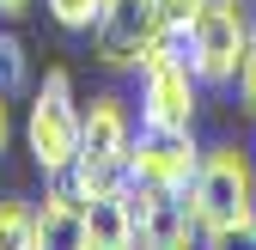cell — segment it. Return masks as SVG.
Masks as SVG:
<instances>
[{
  "label": "cell",
  "instance_id": "cell-8",
  "mask_svg": "<svg viewBox=\"0 0 256 250\" xmlns=\"http://www.w3.org/2000/svg\"><path fill=\"white\" fill-rule=\"evenodd\" d=\"M202 171V140L196 128H140L128 152V177L146 190H189Z\"/></svg>",
  "mask_w": 256,
  "mask_h": 250
},
{
  "label": "cell",
  "instance_id": "cell-13",
  "mask_svg": "<svg viewBox=\"0 0 256 250\" xmlns=\"http://www.w3.org/2000/svg\"><path fill=\"white\" fill-rule=\"evenodd\" d=\"M43 6H49V18H55L61 30H74V37L86 30V37H92V24H98L104 0H43Z\"/></svg>",
  "mask_w": 256,
  "mask_h": 250
},
{
  "label": "cell",
  "instance_id": "cell-12",
  "mask_svg": "<svg viewBox=\"0 0 256 250\" xmlns=\"http://www.w3.org/2000/svg\"><path fill=\"white\" fill-rule=\"evenodd\" d=\"M0 250H37V208L24 196L0 202Z\"/></svg>",
  "mask_w": 256,
  "mask_h": 250
},
{
  "label": "cell",
  "instance_id": "cell-4",
  "mask_svg": "<svg viewBox=\"0 0 256 250\" xmlns=\"http://www.w3.org/2000/svg\"><path fill=\"white\" fill-rule=\"evenodd\" d=\"M140 128H196V116H202V74L189 68V55L177 37H165L140 68Z\"/></svg>",
  "mask_w": 256,
  "mask_h": 250
},
{
  "label": "cell",
  "instance_id": "cell-15",
  "mask_svg": "<svg viewBox=\"0 0 256 250\" xmlns=\"http://www.w3.org/2000/svg\"><path fill=\"white\" fill-rule=\"evenodd\" d=\"M208 6V0H158V12H165V30L171 37H183L189 24H196V12Z\"/></svg>",
  "mask_w": 256,
  "mask_h": 250
},
{
  "label": "cell",
  "instance_id": "cell-17",
  "mask_svg": "<svg viewBox=\"0 0 256 250\" xmlns=\"http://www.w3.org/2000/svg\"><path fill=\"white\" fill-rule=\"evenodd\" d=\"M30 6H37V0H0V18H24Z\"/></svg>",
  "mask_w": 256,
  "mask_h": 250
},
{
  "label": "cell",
  "instance_id": "cell-1",
  "mask_svg": "<svg viewBox=\"0 0 256 250\" xmlns=\"http://www.w3.org/2000/svg\"><path fill=\"white\" fill-rule=\"evenodd\" d=\"M80 134H86V104L74 98V80L68 68H49L43 86L30 92V104H24V152H30V165L49 177H68L80 165Z\"/></svg>",
  "mask_w": 256,
  "mask_h": 250
},
{
  "label": "cell",
  "instance_id": "cell-9",
  "mask_svg": "<svg viewBox=\"0 0 256 250\" xmlns=\"http://www.w3.org/2000/svg\"><path fill=\"white\" fill-rule=\"evenodd\" d=\"M37 250H92L86 238V183L68 177H49V190L37 202Z\"/></svg>",
  "mask_w": 256,
  "mask_h": 250
},
{
  "label": "cell",
  "instance_id": "cell-5",
  "mask_svg": "<svg viewBox=\"0 0 256 250\" xmlns=\"http://www.w3.org/2000/svg\"><path fill=\"white\" fill-rule=\"evenodd\" d=\"M134 134H140V122H134V104H128L122 92H98V98L86 104V134H80V165H74V177L86 183V196L128 177Z\"/></svg>",
  "mask_w": 256,
  "mask_h": 250
},
{
  "label": "cell",
  "instance_id": "cell-3",
  "mask_svg": "<svg viewBox=\"0 0 256 250\" xmlns=\"http://www.w3.org/2000/svg\"><path fill=\"white\" fill-rule=\"evenodd\" d=\"M250 30H256L250 0H208V6L196 12V24L177 37V43H183V55H189V68L202 74V86H208V92L238 86L244 49H250Z\"/></svg>",
  "mask_w": 256,
  "mask_h": 250
},
{
  "label": "cell",
  "instance_id": "cell-7",
  "mask_svg": "<svg viewBox=\"0 0 256 250\" xmlns=\"http://www.w3.org/2000/svg\"><path fill=\"white\" fill-rule=\"evenodd\" d=\"M128 208H134V250H202V214L189 190H146L128 177Z\"/></svg>",
  "mask_w": 256,
  "mask_h": 250
},
{
  "label": "cell",
  "instance_id": "cell-16",
  "mask_svg": "<svg viewBox=\"0 0 256 250\" xmlns=\"http://www.w3.org/2000/svg\"><path fill=\"white\" fill-rule=\"evenodd\" d=\"M6 134H12V110H6V92H0V159H6Z\"/></svg>",
  "mask_w": 256,
  "mask_h": 250
},
{
  "label": "cell",
  "instance_id": "cell-2",
  "mask_svg": "<svg viewBox=\"0 0 256 250\" xmlns=\"http://www.w3.org/2000/svg\"><path fill=\"white\" fill-rule=\"evenodd\" d=\"M189 202L202 214V238L208 232H238L256 226V159L238 140H208L202 146V171L189 183Z\"/></svg>",
  "mask_w": 256,
  "mask_h": 250
},
{
  "label": "cell",
  "instance_id": "cell-10",
  "mask_svg": "<svg viewBox=\"0 0 256 250\" xmlns=\"http://www.w3.org/2000/svg\"><path fill=\"white\" fill-rule=\"evenodd\" d=\"M86 238L92 250H134V208H128V177L86 196Z\"/></svg>",
  "mask_w": 256,
  "mask_h": 250
},
{
  "label": "cell",
  "instance_id": "cell-6",
  "mask_svg": "<svg viewBox=\"0 0 256 250\" xmlns=\"http://www.w3.org/2000/svg\"><path fill=\"white\" fill-rule=\"evenodd\" d=\"M165 37L171 30H165L158 0H104L98 24H92V55H98V68H110V74H134Z\"/></svg>",
  "mask_w": 256,
  "mask_h": 250
},
{
  "label": "cell",
  "instance_id": "cell-11",
  "mask_svg": "<svg viewBox=\"0 0 256 250\" xmlns=\"http://www.w3.org/2000/svg\"><path fill=\"white\" fill-rule=\"evenodd\" d=\"M0 92H6V98H30V92H37V80H30V49L12 30H0Z\"/></svg>",
  "mask_w": 256,
  "mask_h": 250
},
{
  "label": "cell",
  "instance_id": "cell-14",
  "mask_svg": "<svg viewBox=\"0 0 256 250\" xmlns=\"http://www.w3.org/2000/svg\"><path fill=\"white\" fill-rule=\"evenodd\" d=\"M238 110L256 122V30H250V49H244V68H238Z\"/></svg>",
  "mask_w": 256,
  "mask_h": 250
}]
</instances>
